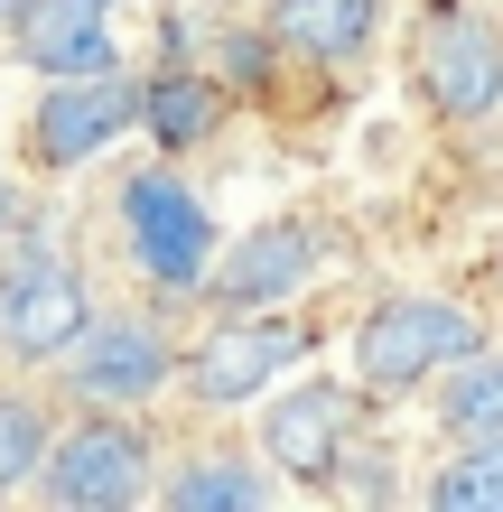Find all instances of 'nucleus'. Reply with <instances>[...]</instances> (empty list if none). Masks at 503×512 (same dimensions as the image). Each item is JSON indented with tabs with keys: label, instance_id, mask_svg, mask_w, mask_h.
<instances>
[{
	"label": "nucleus",
	"instance_id": "f257e3e1",
	"mask_svg": "<svg viewBox=\"0 0 503 512\" xmlns=\"http://www.w3.org/2000/svg\"><path fill=\"white\" fill-rule=\"evenodd\" d=\"M317 345H327V317L299 308V298H289V308H215L196 326L187 364H177V401H187L196 419H233L280 373H299Z\"/></svg>",
	"mask_w": 503,
	"mask_h": 512
},
{
	"label": "nucleus",
	"instance_id": "f03ea898",
	"mask_svg": "<svg viewBox=\"0 0 503 512\" xmlns=\"http://www.w3.org/2000/svg\"><path fill=\"white\" fill-rule=\"evenodd\" d=\"M494 336L476 298H448V289H382L364 317H354V391L364 401H410L429 391L457 354H476Z\"/></svg>",
	"mask_w": 503,
	"mask_h": 512
},
{
	"label": "nucleus",
	"instance_id": "7ed1b4c3",
	"mask_svg": "<svg viewBox=\"0 0 503 512\" xmlns=\"http://www.w3.org/2000/svg\"><path fill=\"white\" fill-rule=\"evenodd\" d=\"M112 243H122V270L150 298L196 308V289H205V270H215L224 233H215V215H205V196L159 159V168H131L122 187H112Z\"/></svg>",
	"mask_w": 503,
	"mask_h": 512
},
{
	"label": "nucleus",
	"instance_id": "20e7f679",
	"mask_svg": "<svg viewBox=\"0 0 503 512\" xmlns=\"http://www.w3.org/2000/svg\"><path fill=\"white\" fill-rule=\"evenodd\" d=\"M159 485V429L150 410H66L47 438L28 494L47 512H131Z\"/></svg>",
	"mask_w": 503,
	"mask_h": 512
},
{
	"label": "nucleus",
	"instance_id": "39448f33",
	"mask_svg": "<svg viewBox=\"0 0 503 512\" xmlns=\"http://www.w3.org/2000/svg\"><path fill=\"white\" fill-rule=\"evenodd\" d=\"M354 410H364V391H354V382L308 373V364L280 373V382L252 401V447H261V466H271L289 494L336 503V494H345V457H354Z\"/></svg>",
	"mask_w": 503,
	"mask_h": 512
},
{
	"label": "nucleus",
	"instance_id": "423d86ee",
	"mask_svg": "<svg viewBox=\"0 0 503 512\" xmlns=\"http://www.w3.org/2000/svg\"><path fill=\"white\" fill-rule=\"evenodd\" d=\"M177 364H187V345L168 336V317H150V308H94L84 336L66 345V364L47 373V391L66 410H159L177 391Z\"/></svg>",
	"mask_w": 503,
	"mask_h": 512
},
{
	"label": "nucleus",
	"instance_id": "0eeeda50",
	"mask_svg": "<svg viewBox=\"0 0 503 512\" xmlns=\"http://www.w3.org/2000/svg\"><path fill=\"white\" fill-rule=\"evenodd\" d=\"M94 317V289H84V261L47 233H19L0 252V373H28L47 382L66 364V345L84 336Z\"/></svg>",
	"mask_w": 503,
	"mask_h": 512
},
{
	"label": "nucleus",
	"instance_id": "6e6552de",
	"mask_svg": "<svg viewBox=\"0 0 503 512\" xmlns=\"http://www.w3.org/2000/svg\"><path fill=\"white\" fill-rule=\"evenodd\" d=\"M122 131H140V66H103V75H38V103L19 122V159L28 177H75L94 168Z\"/></svg>",
	"mask_w": 503,
	"mask_h": 512
},
{
	"label": "nucleus",
	"instance_id": "1a4fd4ad",
	"mask_svg": "<svg viewBox=\"0 0 503 512\" xmlns=\"http://www.w3.org/2000/svg\"><path fill=\"white\" fill-rule=\"evenodd\" d=\"M410 103L438 131H494L503 122V19L485 10H429L410 38Z\"/></svg>",
	"mask_w": 503,
	"mask_h": 512
},
{
	"label": "nucleus",
	"instance_id": "9d476101",
	"mask_svg": "<svg viewBox=\"0 0 503 512\" xmlns=\"http://www.w3.org/2000/svg\"><path fill=\"white\" fill-rule=\"evenodd\" d=\"M327 261H336V224L308 215V205H280V215H261L243 243L215 252L196 308L205 317H215V308H289L308 280H327Z\"/></svg>",
	"mask_w": 503,
	"mask_h": 512
},
{
	"label": "nucleus",
	"instance_id": "9b49d317",
	"mask_svg": "<svg viewBox=\"0 0 503 512\" xmlns=\"http://www.w3.org/2000/svg\"><path fill=\"white\" fill-rule=\"evenodd\" d=\"M131 0H28L10 19V56L28 75H103L131 66Z\"/></svg>",
	"mask_w": 503,
	"mask_h": 512
},
{
	"label": "nucleus",
	"instance_id": "f8f14e48",
	"mask_svg": "<svg viewBox=\"0 0 503 512\" xmlns=\"http://www.w3.org/2000/svg\"><path fill=\"white\" fill-rule=\"evenodd\" d=\"M150 503H168V512H261V503H280V475L261 466L252 438H205L177 466H159Z\"/></svg>",
	"mask_w": 503,
	"mask_h": 512
},
{
	"label": "nucleus",
	"instance_id": "ddd939ff",
	"mask_svg": "<svg viewBox=\"0 0 503 512\" xmlns=\"http://www.w3.org/2000/svg\"><path fill=\"white\" fill-rule=\"evenodd\" d=\"M233 84L215 66H187V56H168L159 75H140V131L159 140V159H187V149H215L224 122H233Z\"/></svg>",
	"mask_w": 503,
	"mask_h": 512
},
{
	"label": "nucleus",
	"instance_id": "4468645a",
	"mask_svg": "<svg viewBox=\"0 0 503 512\" xmlns=\"http://www.w3.org/2000/svg\"><path fill=\"white\" fill-rule=\"evenodd\" d=\"M261 28L289 56H308V66L354 84L373 66V47H382V0H261Z\"/></svg>",
	"mask_w": 503,
	"mask_h": 512
},
{
	"label": "nucleus",
	"instance_id": "2eb2a0df",
	"mask_svg": "<svg viewBox=\"0 0 503 512\" xmlns=\"http://www.w3.org/2000/svg\"><path fill=\"white\" fill-rule=\"evenodd\" d=\"M429 429L438 438H494L503 429V345L494 336L429 382Z\"/></svg>",
	"mask_w": 503,
	"mask_h": 512
},
{
	"label": "nucleus",
	"instance_id": "dca6fc26",
	"mask_svg": "<svg viewBox=\"0 0 503 512\" xmlns=\"http://www.w3.org/2000/svg\"><path fill=\"white\" fill-rule=\"evenodd\" d=\"M56 419H66V401H56L47 382L0 373V503H10V494H28V475H38L47 438H56Z\"/></svg>",
	"mask_w": 503,
	"mask_h": 512
},
{
	"label": "nucleus",
	"instance_id": "f3484780",
	"mask_svg": "<svg viewBox=\"0 0 503 512\" xmlns=\"http://www.w3.org/2000/svg\"><path fill=\"white\" fill-rule=\"evenodd\" d=\"M429 512H503V429L494 438H448V457L420 475Z\"/></svg>",
	"mask_w": 503,
	"mask_h": 512
},
{
	"label": "nucleus",
	"instance_id": "a211bd4d",
	"mask_svg": "<svg viewBox=\"0 0 503 512\" xmlns=\"http://www.w3.org/2000/svg\"><path fill=\"white\" fill-rule=\"evenodd\" d=\"M19 233H38V196H28V187H10V177H0V252H10Z\"/></svg>",
	"mask_w": 503,
	"mask_h": 512
},
{
	"label": "nucleus",
	"instance_id": "6ab92c4d",
	"mask_svg": "<svg viewBox=\"0 0 503 512\" xmlns=\"http://www.w3.org/2000/svg\"><path fill=\"white\" fill-rule=\"evenodd\" d=\"M476 289H485V298H494V308H503V243L485 252V270H476Z\"/></svg>",
	"mask_w": 503,
	"mask_h": 512
},
{
	"label": "nucleus",
	"instance_id": "aec40b11",
	"mask_svg": "<svg viewBox=\"0 0 503 512\" xmlns=\"http://www.w3.org/2000/svg\"><path fill=\"white\" fill-rule=\"evenodd\" d=\"M19 10H28V0H0V28H10V19H19Z\"/></svg>",
	"mask_w": 503,
	"mask_h": 512
}]
</instances>
